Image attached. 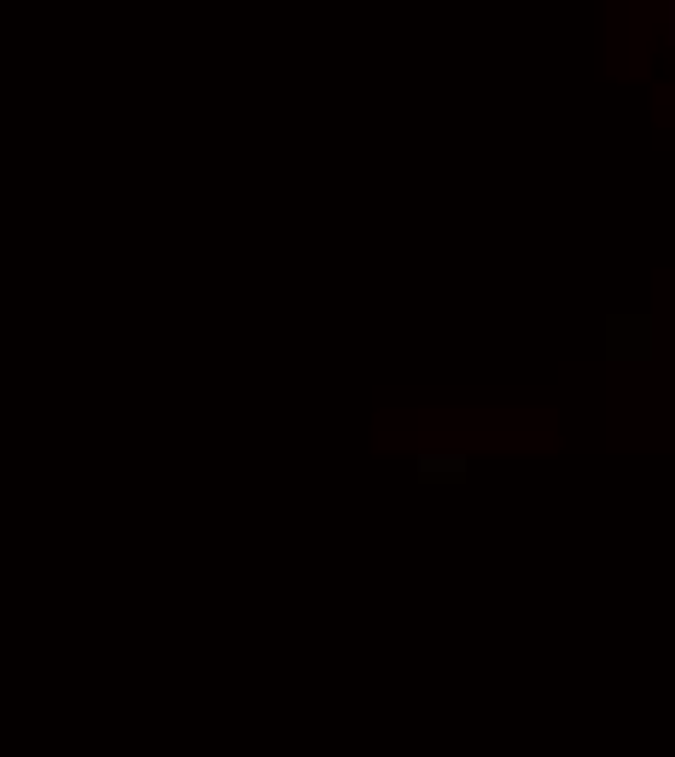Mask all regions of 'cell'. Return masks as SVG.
Masks as SVG:
<instances>
[{
	"label": "cell",
	"mask_w": 675,
	"mask_h": 757,
	"mask_svg": "<svg viewBox=\"0 0 675 757\" xmlns=\"http://www.w3.org/2000/svg\"><path fill=\"white\" fill-rule=\"evenodd\" d=\"M669 12H675V7H669ZM669 35H675V18H669Z\"/></svg>",
	"instance_id": "1"
}]
</instances>
